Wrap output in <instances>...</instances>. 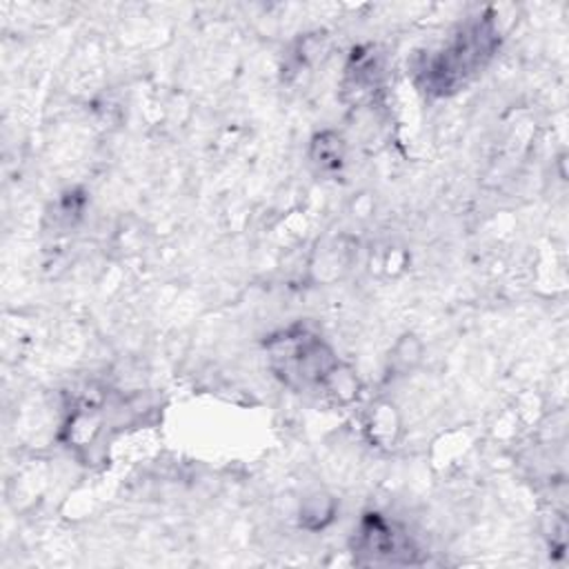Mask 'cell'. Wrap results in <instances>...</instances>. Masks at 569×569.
<instances>
[{
    "label": "cell",
    "instance_id": "cell-1",
    "mask_svg": "<svg viewBox=\"0 0 569 569\" xmlns=\"http://www.w3.org/2000/svg\"><path fill=\"white\" fill-rule=\"evenodd\" d=\"M273 371L291 387L322 385L327 373L336 367V356L316 336L305 331L282 333L269 342Z\"/></svg>",
    "mask_w": 569,
    "mask_h": 569
}]
</instances>
